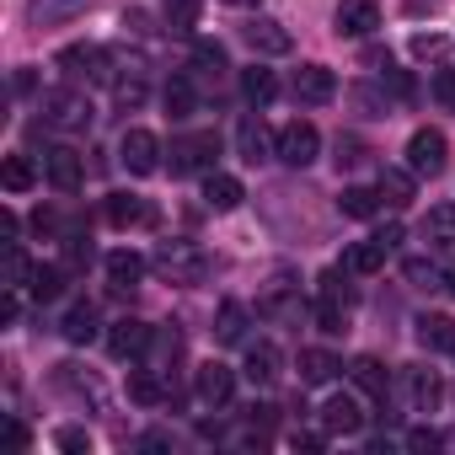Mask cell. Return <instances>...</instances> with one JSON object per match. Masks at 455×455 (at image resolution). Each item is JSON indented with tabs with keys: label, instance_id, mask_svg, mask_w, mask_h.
I'll list each match as a JSON object with an SVG mask.
<instances>
[{
	"label": "cell",
	"instance_id": "cell-25",
	"mask_svg": "<svg viewBox=\"0 0 455 455\" xmlns=\"http://www.w3.org/2000/svg\"><path fill=\"white\" fill-rule=\"evenodd\" d=\"M279 375H284V354L274 343H252L247 348V380L252 386H274Z\"/></svg>",
	"mask_w": 455,
	"mask_h": 455
},
{
	"label": "cell",
	"instance_id": "cell-40",
	"mask_svg": "<svg viewBox=\"0 0 455 455\" xmlns=\"http://www.w3.org/2000/svg\"><path fill=\"white\" fill-rule=\"evenodd\" d=\"M316 300H327V306H343V311H354V290L343 284V274L332 268V274H322V284H316Z\"/></svg>",
	"mask_w": 455,
	"mask_h": 455
},
{
	"label": "cell",
	"instance_id": "cell-50",
	"mask_svg": "<svg viewBox=\"0 0 455 455\" xmlns=\"http://www.w3.org/2000/svg\"><path fill=\"white\" fill-rule=\"evenodd\" d=\"M327 444V434H295V450H322Z\"/></svg>",
	"mask_w": 455,
	"mask_h": 455
},
{
	"label": "cell",
	"instance_id": "cell-42",
	"mask_svg": "<svg viewBox=\"0 0 455 455\" xmlns=\"http://www.w3.org/2000/svg\"><path fill=\"white\" fill-rule=\"evenodd\" d=\"M28 279H33V263H28V252L12 242V247H6V290H17V284H28Z\"/></svg>",
	"mask_w": 455,
	"mask_h": 455
},
{
	"label": "cell",
	"instance_id": "cell-31",
	"mask_svg": "<svg viewBox=\"0 0 455 455\" xmlns=\"http://www.w3.org/2000/svg\"><path fill=\"white\" fill-rule=\"evenodd\" d=\"M418 343L428 354H455V322L450 316H418Z\"/></svg>",
	"mask_w": 455,
	"mask_h": 455
},
{
	"label": "cell",
	"instance_id": "cell-8",
	"mask_svg": "<svg viewBox=\"0 0 455 455\" xmlns=\"http://www.w3.org/2000/svg\"><path fill=\"white\" fill-rule=\"evenodd\" d=\"M316 150H322L316 124L295 118V124H284V129H279V161H284V166H311V161H316Z\"/></svg>",
	"mask_w": 455,
	"mask_h": 455
},
{
	"label": "cell",
	"instance_id": "cell-26",
	"mask_svg": "<svg viewBox=\"0 0 455 455\" xmlns=\"http://www.w3.org/2000/svg\"><path fill=\"white\" fill-rule=\"evenodd\" d=\"M348 375H354V386H359L364 396H375V402H386V391H391V375H386V364H380L375 354H359V359L348 364Z\"/></svg>",
	"mask_w": 455,
	"mask_h": 455
},
{
	"label": "cell",
	"instance_id": "cell-14",
	"mask_svg": "<svg viewBox=\"0 0 455 455\" xmlns=\"http://www.w3.org/2000/svg\"><path fill=\"white\" fill-rule=\"evenodd\" d=\"M402 391H407V407L412 412H434L439 407V396H444V386H439V375L434 370H402Z\"/></svg>",
	"mask_w": 455,
	"mask_h": 455
},
{
	"label": "cell",
	"instance_id": "cell-30",
	"mask_svg": "<svg viewBox=\"0 0 455 455\" xmlns=\"http://www.w3.org/2000/svg\"><path fill=\"white\" fill-rule=\"evenodd\" d=\"M145 258L140 252H129V247H118V252H108V279H113V290H134L140 279H145Z\"/></svg>",
	"mask_w": 455,
	"mask_h": 455
},
{
	"label": "cell",
	"instance_id": "cell-45",
	"mask_svg": "<svg viewBox=\"0 0 455 455\" xmlns=\"http://www.w3.org/2000/svg\"><path fill=\"white\" fill-rule=\"evenodd\" d=\"M412 54H418V60H439V54H444V38H439V33H418V38H412Z\"/></svg>",
	"mask_w": 455,
	"mask_h": 455
},
{
	"label": "cell",
	"instance_id": "cell-44",
	"mask_svg": "<svg viewBox=\"0 0 455 455\" xmlns=\"http://www.w3.org/2000/svg\"><path fill=\"white\" fill-rule=\"evenodd\" d=\"M434 102H439L444 113H455V70H450V65L434 76Z\"/></svg>",
	"mask_w": 455,
	"mask_h": 455
},
{
	"label": "cell",
	"instance_id": "cell-38",
	"mask_svg": "<svg viewBox=\"0 0 455 455\" xmlns=\"http://www.w3.org/2000/svg\"><path fill=\"white\" fill-rule=\"evenodd\" d=\"M161 17H166V33H193L198 28V0H166L161 6Z\"/></svg>",
	"mask_w": 455,
	"mask_h": 455
},
{
	"label": "cell",
	"instance_id": "cell-37",
	"mask_svg": "<svg viewBox=\"0 0 455 455\" xmlns=\"http://www.w3.org/2000/svg\"><path fill=\"white\" fill-rule=\"evenodd\" d=\"M129 402H140V407H156V402H166V386H161V375H156V370H134V375H129Z\"/></svg>",
	"mask_w": 455,
	"mask_h": 455
},
{
	"label": "cell",
	"instance_id": "cell-7",
	"mask_svg": "<svg viewBox=\"0 0 455 455\" xmlns=\"http://www.w3.org/2000/svg\"><path fill=\"white\" fill-rule=\"evenodd\" d=\"M118 161L129 166V177H150V172H161V140L150 129H129L118 140Z\"/></svg>",
	"mask_w": 455,
	"mask_h": 455
},
{
	"label": "cell",
	"instance_id": "cell-3",
	"mask_svg": "<svg viewBox=\"0 0 455 455\" xmlns=\"http://www.w3.org/2000/svg\"><path fill=\"white\" fill-rule=\"evenodd\" d=\"M60 70H70V81H86V86H118V54L113 49H97V44H70L60 49Z\"/></svg>",
	"mask_w": 455,
	"mask_h": 455
},
{
	"label": "cell",
	"instance_id": "cell-53",
	"mask_svg": "<svg viewBox=\"0 0 455 455\" xmlns=\"http://www.w3.org/2000/svg\"><path fill=\"white\" fill-rule=\"evenodd\" d=\"M225 6H242V12H252V6H263V0H225Z\"/></svg>",
	"mask_w": 455,
	"mask_h": 455
},
{
	"label": "cell",
	"instance_id": "cell-35",
	"mask_svg": "<svg viewBox=\"0 0 455 455\" xmlns=\"http://www.w3.org/2000/svg\"><path fill=\"white\" fill-rule=\"evenodd\" d=\"M338 209H343L348 220H375V214H380V188H343Z\"/></svg>",
	"mask_w": 455,
	"mask_h": 455
},
{
	"label": "cell",
	"instance_id": "cell-43",
	"mask_svg": "<svg viewBox=\"0 0 455 455\" xmlns=\"http://www.w3.org/2000/svg\"><path fill=\"white\" fill-rule=\"evenodd\" d=\"M60 242H65V268H86V263H92V242H86V236L65 231Z\"/></svg>",
	"mask_w": 455,
	"mask_h": 455
},
{
	"label": "cell",
	"instance_id": "cell-17",
	"mask_svg": "<svg viewBox=\"0 0 455 455\" xmlns=\"http://www.w3.org/2000/svg\"><path fill=\"white\" fill-rule=\"evenodd\" d=\"M380 198L391 204V209H407L412 198H418V172L412 166H380Z\"/></svg>",
	"mask_w": 455,
	"mask_h": 455
},
{
	"label": "cell",
	"instance_id": "cell-51",
	"mask_svg": "<svg viewBox=\"0 0 455 455\" xmlns=\"http://www.w3.org/2000/svg\"><path fill=\"white\" fill-rule=\"evenodd\" d=\"M0 322H17V295L6 290V300H0Z\"/></svg>",
	"mask_w": 455,
	"mask_h": 455
},
{
	"label": "cell",
	"instance_id": "cell-21",
	"mask_svg": "<svg viewBox=\"0 0 455 455\" xmlns=\"http://www.w3.org/2000/svg\"><path fill=\"white\" fill-rule=\"evenodd\" d=\"M236 145H242V161H268V156H279V134H268L263 129V118H242V134H236Z\"/></svg>",
	"mask_w": 455,
	"mask_h": 455
},
{
	"label": "cell",
	"instance_id": "cell-20",
	"mask_svg": "<svg viewBox=\"0 0 455 455\" xmlns=\"http://www.w3.org/2000/svg\"><path fill=\"white\" fill-rule=\"evenodd\" d=\"M242 198H247V188H242L231 172H209V177H204V204H209L214 214H231Z\"/></svg>",
	"mask_w": 455,
	"mask_h": 455
},
{
	"label": "cell",
	"instance_id": "cell-10",
	"mask_svg": "<svg viewBox=\"0 0 455 455\" xmlns=\"http://www.w3.org/2000/svg\"><path fill=\"white\" fill-rule=\"evenodd\" d=\"M44 177H49L60 193H76V188L86 182V161H81L70 145H54V150H44Z\"/></svg>",
	"mask_w": 455,
	"mask_h": 455
},
{
	"label": "cell",
	"instance_id": "cell-41",
	"mask_svg": "<svg viewBox=\"0 0 455 455\" xmlns=\"http://www.w3.org/2000/svg\"><path fill=\"white\" fill-rule=\"evenodd\" d=\"M332 161H338V172H343V166L354 172V166H364V161H370V145H364V140H354V134H338V156H332Z\"/></svg>",
	"mask_w": 455,
	"mask_h": 455
},
{
	"label": "cell",
	"instance_id": "cell-16",
	"mask_svg": "<svg viewBox=\"0 0 455 455\" xmlns=\"http://www.w3.org/2000/svg\"><path fill=\"white\" fill-rule=\"evenodd\" d=\"M231 396H236V370H231V364H204V370H198V402L225 407Z\"/></svg>",
	"mask_w": 455,
	"mask_h": 455
},
{
	"label": "cell",
	"instance_id": "cell-15",
	"mask_svg": "<svg viewBox=\"0 0 455 455\" xmlns=\"http://www.w3.org/2000/svg\"><path fill=\"white\" fill-rule=\"evenodd\" d=\"M247 327H252V311H247L242 300H220V311H214V338H220L225 348L247 343Z\"/></svg>",
	"mask_w": 455,
	"mask_h": 455
},
{
	"label": "cell",
	"instance_id": "cell-28",
	"mask_svg": "<svg viewBox=\"0 0 455 455\" xmlns=\"http://www.w3.org/2000/svg\"><path fill=\"white\" fill-rule=\"evenodd\" d=\"M161 102H166V113H172V118H193V113H198V86H193V70L172 76V81H166V92H161Z\"/></svg>",
	"mask_w": 455,
	"mask_h": 455
},
{
	"label": "cell",
	"instance_id": "cell-34",
	"mask_svg": "<svg viewBox=\"0 0 455 455\" xmlns=\"http://www.w3.org/2000/svg\"><path fill=\"white\" fill-rule=\"evenodd\" d=\"M60 332H65L70 343H92V338H97V306H92V300H76V306L65 311Z\"/></svg>",
	"mask_w": 455,
	"mask_h": 455
},
{
	"label": "cell",
	"instance_id": "cell-29",
	"mask_svg": "<svg viewBox=\"0 0 455 455\" xmlns=\"http://www.w3.org/2000/svg\"><path fill=\"white\" fill-rule=\"evenodd\" d=\"M338 370H343L338 354H327V348H300V386H327V380H338Z\"/></svg>",
	"mask_w": 455,
	"mask_h": 455
},
{
	"label": "cell",
	"instance_id": "cell-6",
	"mask_svg": "<svg viewBox=\"0 0 455 455\" xmlns=\"http://www.w3.org/2000/svg\"><path fill=\"white\" fill-rule=\"evenodd\" d=\"M242 38H247V49H252V54H263V60H284V54L295 49L290 28H284V22H274V17H247Z\"/></svg>",
	"mask_w": 455,
	"mask_h": 455
},
{
	"label": "cell",
	"instance_id": "cell-19",
	"mask_svg": "<svg viewBox=\"0 0 455 455\" xmlns=\"http://www.w3.org/2000/svg\"><path fill=\"white\" fill-rule=\"evenodd\" d=\"M322 423H327V434H359L364 428V402L343 391V396H332L322 407Z\"/></svg>",
	"mask_w": 455,
	"mask_h": 455
},
{
	"label": "cell",
	"instance_id": "cell-1",
	"mask_svg": "<svg viewBox=\"0 0 455 455\" xmlns=\"http://www.w3.org/2000/svg\"><path fill=\"white\" fill-rule=\"evenodd\" d=\"M38 113H44V124H49L54 134H86V129H92V118H97L92 97H86V92H76V86H49V92H44V102H38Z\"/></svg>",
	"mask_w": 455,
	"mask_h": 455
},
{
	"label": "cell",
	"instance_id": "cell-36",
	"mask_svg": "<svg viewBox=\"0 0 455 455\" xmlns=\"http://www.w3.org/2000/svg\"><path fill=\"white\" fill-rule=\"evenodd\" d=\"M0 182H6V193H28L38 182V166L28 156H6V161H0Z\"/></svg>",
	"mask_w": 455,
	"mask_h": 455
},
{
	"label": "cell",
	"instance_id": "cell-47",
	"mask_svg": "<svg viewBox=\"0 0 455 455\" xmlns=\"http://www.w3.org/2000/svg\"><path fill=\"white\" fill-rule=\"evenodd\" d=\"M60 450H92V434L86 428H60Z\"/></svg>",
	"mask_w": 455,
	"mask_h": 455
},
{
	"label": "cell",
	"instance_id": "cell-49",
	"mask_svg": "<svg viewBox=\"0 0 455 455\" xmlns=\"http://www.w3.org/2000/svg\"><path fill=\"white\" fill-rule=\"evenodd\" d=\"M375 236H380V247L396 252V247H402V225H386V231H375Z\"/></svg>",
	"mask_w": 455,
	"mask_h": 455
},
{
	"label": "cell",
	"instance_id": "cell-23",
	"mask_svg": "<svg viewBox=\"0 0 455 455\" xmlns=\"http://www.w3.org/2000/svg\"><path fill=\"white\" fill-rule=\"evenodd\" d=\"M423 242H428L434 252H450V258H455V204H434V209H428Z\"/></svg>",
	"mask_w": 455,
	"mask_h": 455
},
{
	"label": "cell",
	"instance_id": "cell-5",
	"mask_svg": "<svg viewBox=\"0 0 455 455\" xmlns=\"http://www.w3.org/2000/svg\"><path fill=\"white\" fill-rule=\"evenodd\" d=\"M444 161H450V140H444L439 129H412V140H407V166H412L418 177H439Z\"/></svg>",
	"mask_w": 455,
	"mask_h": 455
},
{
	"label": "cell",
	"instance_id": "cell-52",
	"mask_svg": "<svg viewBox=\"0 0 455 455\" xmlns=\"http://www.w3.org/2000/svg\"><path fill=\"white\" fill-rule=\"evenodd\" d=\"M439 290H444V295L455 300V268H444V274H439Z\"/></svg>",
	"mask_w": 455,
	"mask_h": 455
},
{
	"label": "cell",
	"instance_id": "cell-4",
	"mask_svg": "<svg viewBox=\"0 0 455 455\" xmlns=\"http://www.w3.org/2000/svg\"><path fill=\"white\" fill-rule=\"evenodd\" d=\"M214 156H220L214 134H182V140H172L166 166H172V177H193V172H214Z\"/></svg>",
	"mask_w": 455,
	"mask_h": 455
},
{
	"label": "cell",
	"instance_id": "cell-46",
	"mask_svg": "<svg viewBox=\"0 0 455 455\" xmlns=\"http://www.w3.org/2000/svg\"><path fill=\"white\" fill-rule=\"evenodd\" d=\"M402 444H407V450H439V444H444V434H434V428H412Z\"/></svg>",
	"mask_w": 455,
	"mask_h": 455
},
{
	"label": "cell",
	"instance_id": "cell-12",
	"mask_svg": "<svg viewBox=\"0 0 455 455\" xmlns=\"http://www.w3.org/2000/svg\"><path fill=\"white\" fill-rule=\"evenodd\" d=\"M150 332H156V327H145L140 316H118V322L108 327V354H113V359H140L145 343H150Z\"/></svg>",
	"mask_w": 455,
	"mask_h": 455
},
{
	"label": "cell",
	"instance_id": "cell-32",
	"mask_svg": "<svg viewBox=\"0 0 455 455\" xmlns=\"http://www.w3.org/2000/svg\"><path fill=\"white\" fill-rule=\"evenodd\" d=\"M242 97H247L252 108H268V102L279 97V76H274V70H263V65L242 70Z\"/></svg>",
	"mask_w": 455,
	"mask_h": 455
},
{
	"label": "cell",
	"instance_id": "cell-13",
	"mask_svg": "<svg viewBox=\"0 0 455 455\" xmlns=\"http://www.w3.org/2000/svg\"><path fill=\"white\" fill-rule=\"evenodd\" d=\"M108 220L118 231H145V225H156V204L134 193H108Z\"/></svg>",
	"mask_w": 455,
	"mask_h": 455
},
{
	"label": "cell",
	"instance_id": "cell-39",
	"mask_svg": "<svg viewBox=\"0 0 455 455\" xmlns=\"http://www.w3.org/2000/svg\"><path fill=\"white\" fill-rule=\"evenodd\" d=\"M220 70H231V65H225V49L209 44V38H198L193 44V76H214L220 81Z\"/></svg>",
	"mask_w": 455,
	"mask_h": 455
},
{
	"label": "cell",
	"instance_id": "cell-9",
	"mask_svg": "<svg viewBox=\"0 0 455 455\" xmlns=\"http://www.w3.org/2000/svg\"><path fill=\"white\" fill-rule=\"evenodd\" d=\"M332 28H338L343 38H370V33L380 28V6H375V0H338Z\"/></svg>",
	"mask_w": 455,
	"mask_h": 455
},
{
	"label": "cell",
	"instance_id": "cell-48",
	"mask_svg": "<svg viewBox=\"0 0 455 455\" xmlns=\"http://www.w3.org/2000/svg\"><path fill=\"white\" fill-rule=\"evenodd\" d=\"M407 279H412V284H423V279H428V284H434V279H439V274H434V263H407Z\"/></svg>",
	"mask_w": 455,
	"mask_h": 455
},
{
	"label": "cell",
	"instance_id": "cell-33",
	"mask_svg": "<svg viewBox=\"0 0 455 455\" xmlns=\"http://www.w3.org/2000/svg\"><path fill=\"white\" fill-rule=\"evenodd\" d=\"M65 279H70V268H54V263H38V268H33V279H28V295L49 306V300H60V295H65Z\"/></svg>",
	"mask_w": 455,
	"mask_h": 455
},
{
	"label": "cell",
	"instance_id": "cell-22",
	"mask_svg": "<svg viewBox=\"0 0 455 455\" xmlns=\"http://www.w3.org/2000/svg\"><path fill=\"white\" fill-rule=\"evenodd\" d=\"M177 354H182V338H177L172 327H156L150 343H145V354H140V364L156 370V375H172V359H177Z\"/></svg>",
	"mask_w": 455,
	"mask_h": 455
},
{
	"label": "cell",
	"instance_id": "cell-11",
	"mask_svg": "<svg viewBox=\"0 0 455 455\" xmlns=\"http://www.w3.org/2000/svg\"><path fill=\"white\" fill-rule=\"evenodd\" d=\"M332 97H338V76H332L327 65H300V70H295V102L322 108V102H332Z\"/></svg>",
	"mask_w": 455,
	"mask_h": 455
},
{
	"label": "cell",
	"instance_id": "cell-27",
	"mask_svg": "<svg viewBox=\"0 0 455 455\" xmlns=\"http://www.w3.org/2000/svg\"><path fill=\"white\" fill-rule=\"evenodd\" d=\"M81 12H92V0H33V6H28V22H33V28H60V22H70V17H81Z\"/></svg>",
	"mask_w": 455,
	"mask_h": 455
},
{
	"label": "cell",
	"instance_id": "cell-2",
	"mask_svg": "<svg viewBox=\"0 0 455 455\" xmlns=\"http://www.w3.org/2000/svg\"><path fill=\"white\" fill-rule=\"evenodd\" d=\"M150 268L166 279V284H204L209 279V252L198 242H161Z\"/></svg>",
	"mask_w": 455,
	"mask_h": 455
},
{
	"label": "cell",
	"instance_id": "cell-18",
	"mask_svg": "<svg viewBox=\"0 0 455 455\" xmlns=\"http://www.w3.org/2000/svg\"><path fill=\"white\" fill-rule=\"evenodd\" d=\"M386 258H391V247H380V236H370V242H354V247L343 252V274H354V279H370V274H380V268H386Z\"/></svg>",
	"mask_w": 455,
	"mask_h": 455
},
{
	"label": "cell",
	"instance_id": "cell-24",
	"mask_svg": "<svg viewBox=\"0 0 455 455\" xmlns=\"http://www.w3.org/2000/svg\"><path fill=\"white\" fill-rule=\"evenodd\" d=\"M258 316H268V322H300V316H306V300H300L290 284H274V290L258 300Z\"/></svg>",
	"mask_w": 455,
	"mask_h": 455
}]
</instances>
